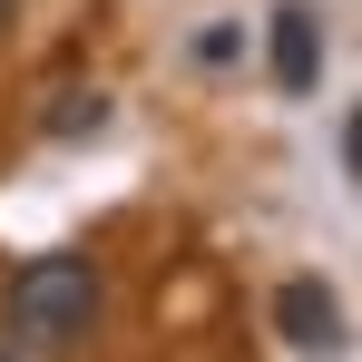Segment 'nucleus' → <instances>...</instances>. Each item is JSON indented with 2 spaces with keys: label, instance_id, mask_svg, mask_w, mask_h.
I'll use <instances>...</instances> for the list:
<instances>
[{
  "label": "nucleus",
  "instance_id": "obj_6",
  "mask_svg": "<svg viewBox=\"0 0 362 362\" xmlns=\"http://www.w3.org/2000/svg\"><path fill=\"white\" fill-rule=\"evenodd\" d=\"M0 362H10V353H0Z\"/></svg>",
  "mask_w": 362,
  "mask_h": 362
},
{
  "label": "nucleus",
  "instance_id": "obj_1",
  "mask_svg": "<svg viewBox=\"0 0 362 362\" xmlns=\"http://www.w3.org/2000/svg\"><path fill=\"white\" fill-rule=\"evenodd\" d=\"M88 323H98V264H88V255H30V264L10 274V333H20V343L59 353Z\"/></svg>",
  "mask_w": 362,
  "mask_h": 362
},
{
  "label": "nucleus",
  "instance_id": "obj_2",
  "mask_svg": "<svg viewBox=\"0 0 362 362\" xmlns=\"http://www.w3.org/2000/svg\"><path fill=\"white\" fill-rule=\"evenodd\" d=\"M274 333H284L294 353H343V294H333L323 274H294V284L274 294Z\"/></svg>",
  "mask_w": 362,
  "mask_h": 362
},
{
  "label": "nucleus",
  "instance_id": "obj_5",
  "mask_svg": "<svg viewBox=\"0 0 362 362\" xmlns=\"http://www.w3.org/2000/svg\"><path fill=\"white\" fill-rule=\"evenodd\" d=\"M10 10H20V0H0V20H10Z\"/></svg>",
  "mask_w": 362,
  "mask_h": 362
},
{
  "label": "nucleus",
  "instance_id": "obj_4",
  "mask_svg": "<svg viewBox=\"0 0 362 362\" xmlns=\"http://www.w3.org/2000/svg\"><path fill=\"white\" fill-rule=\"evenodd\" d=\"M98 127H108V88H59L49 137H98Z\"/></svg>",
  "mask_w": 362,
  "mask_h": 362
},
{
  "label": "nucleus",
  "instance_id": "obj_3",
  "mask_svg": "<svg viewBox=\"0 0 362 362\" xmlns=\"http://www.w3.org/2000/svg\"><path fill=\"white\" fill-rule=\"evenodd\" d=\"M274 88L284 98H313L323 88V20H313V0H284L274 10Z\"/></svg>",
  "mask_w": 362,
  "mask_h": 362
}]
</instances>
